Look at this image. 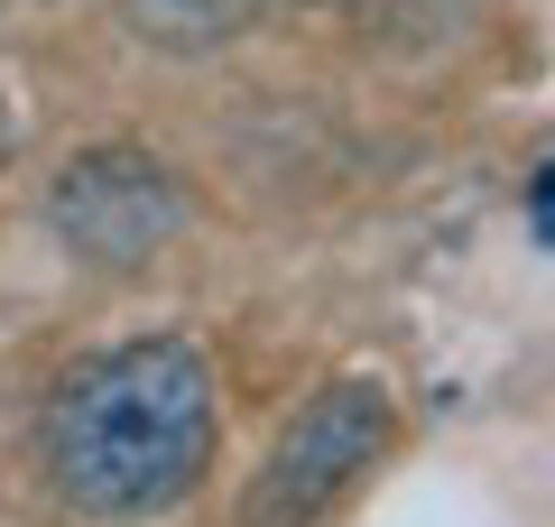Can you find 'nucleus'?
Masks as SVG:
<instances>
[{"label":"nucleus","instance_id":"nucleus-1","mask_svg":"<svg viewBox=\"0 0 555 527\" xmlns=\"http://www.w3.org/2000/svg\"><path fill=\"white\" fill-rule=\"evenodd\" d=\"M214 463V371L195 343H120L47 408V472L83 518H149Z\"/></svg>","mask_w":555,"mask_h":527},{"label":"nucleus","instance_id":"nucleus-2","mask_svg":"<svg viewBox=\"0 0 555 527\" xmlns=\"http://www.w3.org/2000/svg\"><path fill=\"white\" fill-rule=\"evenodd\" d=\"M379 445H389V389H379L371 371L315 389V398L297 408V426L278 435L269 472H259L250 527H306L324 500H343V481H352V472H371Z\"/></svg>","mask_w":555,"mask_h":527},{"label":"nucleus","instance_id":"nucleus-3","mask_svg":"<svg viewBox=\"0 0 555 527\" xmlns=\"http://www.w3.org/2000/svg\"><path fill=\"white\" fill-rule=\"evenodd\" d=\"M47 222H56V241L75 259H93V269H139V259H158L167 241H177L185 195H177V176H167L158 157L93 149V157H75V167L56 176Z\"/></svg>","mask_w":555,"mask_h":527},{"label":"nucleus","instance_id":"nucleus-4","mask_svg":"<svg viewBox=\"0 0 555 527\" xmlns=\"http://www.w3.org/2000/svg\"><path fill=\"white\" fill-rule=\"evenodd\" d=\"M0 157H10V112H0Z\"/></svg>","mask_w":555,"mask_h":527}]
</instances>
